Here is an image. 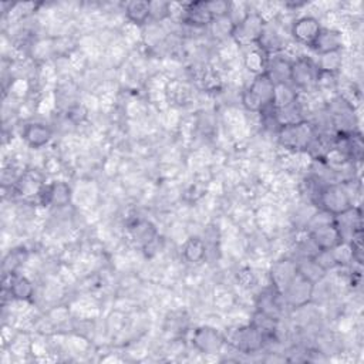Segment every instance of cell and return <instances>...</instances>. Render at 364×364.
<instances>
[{
    "mask_svg": "<svg viewBox=\"0 0 364 364\" xmlns=\"http://www.w3.org/2000/svg\"><path fill=\"white\" fill-rule=\"evenodd\" d=\"M341 63H343L341 52L321 55V56H319V60L316 62L319 73L331 75V76H334L341 69Z\"/></svg>",
    "mask_w": 364,
    "mask_h": 364,
    "instance_id": "24",
    "label": "cell"
},
{
    "mask_svg": "<svg viewBox=\"0 0 364 364\" xmlns=\"http://www.w3.org/2000/svg\"><path fill=\"white\" fill-rule=\"evenodd\" d=\"M126 16L137 26L147 25L151 21L150 2H147V0H131V2L126 4Z\"/></svg>",
    "mask_w": 364,
    "mask_h": 364,
    "instance_id": "20",
    "label": "cell"
},
{
    "mask_svg": "<svg viewBox=\"0 0 364 364\" xmlns=\"http://www.w3.org/2000/svg\"><path fill=\"white\" fill-rule=\"evenodd\" d=\"M321 31L320 22L313 16H302L296 19L290 28L292 38L303 46H311Z\"/></svg>",
    "mask_w": 364,
    "mask_h": 364,
    "instance_id": "9",
    "label": "cell"
},
{
    "mask_svg": "<svg viewBox=\"0 0 364 364\" xmlns=\"http://www.w3.org/2000/svg\"><path fill=\"white\" fill-rule=\"evenodd\" d=\"M150 18L153 22H162L171 18V4L168 2H150Z\"/></svg>",
    "mask_w": 364,
    "mask_h": 364,
    "instance_id": "29",
    "label": "cell"
},
{
    "mask_svg": "<svg viewBox=\"0 0 364 364\" xmlns=\"http://www.w3.org/2000/svg\"><path fill=\"white\" fill-rule=\"evenodd\" d=\"M28 260V250L25 248H18L9 252L4 262V275L16 273V270Z\"/></svg>",
    "mask_w": 364,
    "mask_h": 364,
    "instance_id": "27",
    "label": "cell"
},
{
    "mask_svg": "<svg viewBox=\"0 0 364 364\" xmlns=\"http://www.w3.org/2000/svg\"><path fill=\"white\" fill-rule=\"evenodd\" d=\"M206 253H208V250H206L205 242L197 236L189 238L182 248V255H184L185 260L189 263H195V265L204 262L206 258Z\"/></svg>",
    "mask_w": 364,
    "mask_h": 364,
    "instance_id": "21",
    "label": "cell"
},
{
    "mask_svg": "<svg viewBox=\"0 0 364 364\" xmlns=\"http://www.w3.org/2000/svg\"><path fill=\"white\" fill-rule=\"evenodd\" d=\"M265 25H266V21L262 16V13L248 12V15L235 25L232 32V39L236 42V45L242 48L258 45L263 33Z\"/></svg>",
    "mask_w": 364,
    "mask_h": 364,
    "instance_id": "4",
    "label": "cell"
},
{
    "mask_svg": "<svg viewBox=\"0 0 364 364\" xmlns=\"http://www.w3.org/2000/svg\"><path fill=\"white\" fill-rule=\"evenodd\" d=\"M296 100H297V93H296L294 87H292L289 83L275 86V94H273V107L275 109H282Z\"/></svg>",
    "mask_w": 364,
    "mask_h": 364,
    "instance_id": "26",
    "label": "cell"
},
{
    "mask_svg": "<svg viewBox=\"0 0 364 364\" xmlns=\"http://www.w3.org/2000/svg\"><path fill=\"white\" fill-rule=\"evenodd\" d=\"M319 69L313 59L307 56L297 57L290 66V83L294 89L307 90L317 84Z\"/></svg>",
    "mask_w": 364,
    "mask_h": 364,
    "instance_id": "6",
    "label": "cell"
},
{
    "mask_svg": "<svg viewBox=\"0 0 364 364\" xmlns=\"http://www.w3.org/2000/svg\"><path fill=\"white\" fill-rule=\"evenodd\" d=\"M314 287H316L314 283H311L310 280L303 277L300 273H297L280 296L283 297L287 306L294 309H302L311 302L314 294Z\"/></svg>",
    "mask_w": 364,
    "mask_h": 364,
    "instance_id": "7",
    "label": "cell"
},
{
    "mask_svg": "<svg viewBox=\"0 0 364 364\" xmlns=\"http://www.w3.org/2000/svg\"><path fill=\"white\" fill-rule=\"evenodd\" d=\"M235 23L229 16L225 18H219V19H214L212 23L209 25L211 33L214 35L215 39L218 40H224L228 38H232V32H233Z\"/></svg>",
    "mask_w": 364,
    "mask_h": 364,
    "instance_id": "28",
    "label": "cell"
},
{
    "mask_svg": "<svg viewBox=\"0 0 364 364\" xmlns=\"http://www.w3.org/2000/svg\"><path fill=\"white\" fill-rule=\"evenodd\" d=\"M130 231H131V235L136 239V242L143 245L144 248L158 236L155 226L148 221H137L130 228Z\"/></svg>",
    "mask_w": 364,
    "mask_h": 364,
    "instance_id": "22",
    "label": "cell"
},
{
    "mask_svg": "<svg viewBox=\"0 0 364 364\" xmlns=\"http://www.w3.org/2000/svg\"><path fill=\"white\" fill-rule=\"evenodd\" d=\"M316 137H317V130L307 120L297 124L280 127L277 131L279 144L285 150H289L293 153L307 151Z\"/></svg>",
    "mask_w": 364,
    "mask_h": 364,
    "instance_id": "1",
    "label": "cell"
},
{
    "mask_svg": "<svg viewBox=\"0 0 364 364\" xmlns=\"http://www.w3.org/2000/svg\"><path fill=\"white\" fill-rule=\"evenodd\" d=\"M310 49L317 55H327L334 52H341L343 49V36L338 31L334 29H323L320 31L316 40L311 43Z\"/></svg>",
    "mask_w": 364,
    "mask_h": 364,
    "instance_id": "14",
    "label": "cell"
},
{
    "mask_svg": "<svg viewBox=\"0 0 364 364\" xmlns=\"http://www.w3.org/2000/svg\"><path fill=\"white\" fill-rule=\"evenodd\" d=\"M290 66L292 62L282 57L276 56L273 59L268 60L266 66V75L269 79L273 82V84H283V83H290Z\"/></svg>",
    "mask_w": 364,
    "mask_h": 364,
    "instance_id": "18",
    "label": "cell"
},
{
    "mask_svg": "<svg viewBox=\"0 0 364 364\" xmlns=\"http://www.w3.org/2000/svg\"><path fill=\"white\" fill-rule=\"evenodd\" d=\"M297 273H299L297 262H294L292 259H283V260L276 262L270 270L272 289L282 294Z\"/></svg>",
    "mask_w": 364,
    "mask_h": 364,
    "instance_id": "12",
    "label": "cell"
},
{
    "mask_svg": "<svg viewBox=\"0 0 364 364\" xmlns=\"http://www.w3.org/2000/svg\"><path fill=\"white\" fill-rule=\"evenodd\" d=\"M266 340H268V337L250 323L246 326L236 327L235 330L231 331V334L228 337V341L238 351H242L246 354L260 351L262 347L265 346Z\"/></svg>",
    "mask_w": 364,
    "mask_h": 364,
    "instance_id": "5",
    "label": "cell"
},
{
    "mask_svg": "<svg viewBox=\"0 0 364 364\" xmlns=\"http://www.w3.org/2000/svg\"><path fill=\"white\" fill-rule=\"evenodd\" d=\"M11 277V285L5 287V290L9 292L11 297L19 302H28L32 300V297L35 296V286L33 283L25 277V276H19L16 273L8 275Z\"/></svg>",
    "mask_w": 364,
    "mask_h": 364,
    "instance_id": "17",
    "label": "cell"
},
{
    "mask_svg": "<svg viewBox=\"0 0 364 364\" xmlns=\"http://www.w3.org/2000/svg\"><path fill=\"white\" fill-rule=\"evenodd\" d=\"M206 6L214 19L229 16L232 11V4L225 2V0H209V2H206Z\"/></svg>",
    "mask_w": 364,
    "mask_h": 364,
    "instance_id": "30",
    "label": "cell"
},
{
    "mask_svg": "<svg viewBox=\"0 0 364 364\" xmlns=\"http://www.w3.org/2000/svg\"><path fill=\"white\" fill-rule=\"evenodd\" d=\"M181 21L182 23L194 29H202V28H209L214 18L208 11L206 2H194L188 5H182Z\"/></svg>",
    "mask_w": 364,
    "mask_h": 364,
    "instance_id": "13",
    "label": "cell"
},
{
    "mask_svg": "<svg viewBox=\"0 0 364 364\" xmlns=\"http://www.w3.org/2000/svg\"><path fill=\"white\" fill-rule=\"evenodd\" d=\"M256 46L266 55L279 53L285 48V38H283L279 26L273 25L272 22H266L263 33Z\"/></svg>",
    "mask_w": 364,
    "mask_h": 364,
    "instance_id": "16",
    "label": "cell"
},
{
    "mask_svg": "<svg viewBox=\"0 0 364 364\" xmlns=\"http://www.w3.org/2000/svg\"><path fill=\"white\" fill-rule=\"evenodd\" d=\"M268 55L263 53L260 49H253L250 50L246 57H245V66L249 72H252L255 76H259L262 73L266 72V66H268V60L269 57H266Z\"/></svg>",
    "mask_w": 364,
    "mask_h": 364,
    "instance_id": "25",
    "label": "cell"
},
{
    "mask_svg": "<svg viewBox=\"0 0 364 364\" xmlns=\"http://www.w3.org/2000/svg\"><path fill=\"white\" fill-rule=\"evenodd\" d=\"M275 84L266 73L255 76L252 84L242 93V104L248 111L260 113L273 104Z\"/></svg>",
    "mask_w": 364,
    "mask_h": 364,
    "instance_id": "2",
    "label": "cell"
},
{
    "mask_svg": "<svg viewBox=\"0 0 364 364\" xmlns=\"http://www.w3.org/2000/svg\"><path fill=\"white\" fill-rule=\"evenodd\" d=\"M38 197L43 206H66L72 201V188L66 182L57 181L50 185L40 187Z\"/></svg>",
    "mask_w": 364,
    "mask_h": 364,
    "instance_id": "11",
    "label": "cell"
},
{
    "mask_svg": "<svg viewBox=\"0 0 364 364\" xmlns=\"http://www.w3.org/2000/svg\"><path fill=\"white\" fill-rule=\"evenodd\" d=\"M310 239L319 250H333L341 243H344L334 221L311 229Z\"/></svg>",
    "mask_w": 364,
    "mask_h": 364,
    "instance_id": "10",
    "label": "cell"
},
{
    "mask_svg": "<svg viewBox=\"0 0 364 364\" xmlns=\"http://www.w3.org/2000/svg\"><path fill=\"white\" fill-rule=\"evenodd\" d=\"M316 202L320 211H324L331 216L341 215L354 206L346 187L337 182L321 187L316 195Z\"/></svg>",
    "mask_w": 364,
    "mask_h": 364,
    "instance_id": "3",
    "label": "cell"
},
{
    "mask_svg": "<svg viewBox=\"0 0 364 364\" xmlns=\"http://www.w3.org/2000/svg\"><path fill=\"white\" fill-rule=\"evenodd\" d=\"M277 321H279V319H276L268 313H263L260 310H256L250 320V324H253L259 331H262L269 338L276 333Z\"/></svg>",
    "mask_w": 364,
    "mask_h": 364,
    "instance_id": "23",
    "label": "cell"
},
{
    "mask_svg": "<svg viewBox=\"0 0 364 364\" xmlns=\"http://www.w3.org/2000/svg\"><path fill=\"white\" fill-rule=\"evenodd\" d=\"M275 118H276L279 128L304 121L303 107H302L299 99L296 101L290 103L289 106H285L282 109H275Z\"/></svg>",
    "mask_w": 364,
    "mask_h": 364,
    "instance_id": "19",
    "label": "cell"
},
{
    "mask_svg": "<svg viewBox=\"0 0 364 364\" xmlns=\"http://www.w3.org/2000/svg\"><path fill=\"white\" fill-rule=\"evenodd\" d=\"M194 347L204 354H216L225 344V337L214 327H198L192 334Z\"/></svg>",
    "mask_w": 364,
    "mask_h": 364,
    "instance_id": "8",
    "label": "cell"
},
{
    "mask_svg": "<svg viewBox=\"0 0 364 364\" xmlns=\"http://www.w3.org/2000/svg\"><path fill=\"white\" fill-rule=\"evenodd\" d=\"M22 137L31 148L38 150V148H43L45 145H48L52 141L53 131L49 126L35 121V123H29L25 126Z\"/></svg>",
    "mask_w": 364,
    "mask_h": 364,
    "instance_id": "15",
    "label": "cell"
}]
</instances>
